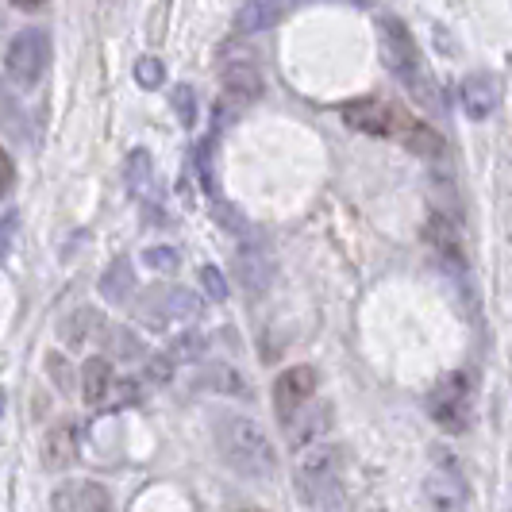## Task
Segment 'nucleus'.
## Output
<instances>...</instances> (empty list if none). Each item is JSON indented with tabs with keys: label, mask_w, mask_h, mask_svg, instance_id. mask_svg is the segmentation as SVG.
Wrapping results in <instances>:
<instances>
[{
	"label": "nucleus",
	"mask_w": 512,
	"mask_h": 512,
	"mask_svg": "<svg viewBox=\"0 0 512 512\" xmlns=\"http://www.w3.org/2000/svg\"><path fill=\"white\" fill-rule=\"evenodd\" d=\"M212 436H216L220 459L228 462L235 474H243L251 482H270L278 474V451L251 416H235V412L216 416Z\"/></svg>",
	"instance_id": "nucleus-1"
},
{
	"label": "nucleus",
	"mask_w": 512,
	"mask_h": 512,
	"mask_svg": "<svg viewBox=\"0 0 512 512\" xmlns=\"http://www.w3.org/2000/svg\"><path fill=\"white\" fill-rule=\"evenodd\" d=\"M343 120L362 135H378V139H401L412 154H424V158H439L443 154V135L432 131L428 124L405 116L401 108L385 101H355L343 108Z\"/></svg>",
	"instance_id": "nucleus-2"
},
{
	"label": "nucleus",
	"mask_w": 512,
	"mask_h": 512,
	"mask_svg": "<svg viewBox=\"0 0 512 512\" xmlns=\"http://www.w3.org/2000/svg\"><path fill=\"white\" fill-rule=\"evenodd\" d=\"M297 489L308 505L320 512H343V489H339V447L332 443H312L297 459Z\"/></svg>",
	"instance_id": "nucleus-3"
},
{
	"label": "nucleus",
	"mask_w": 512,
	"mask_h": 512,
	"mask_svg": "<svg viewBox=\"0 0 512 512\" xmlns=\"http://www.w3.org/2000/svg\"><path fill=\"white\" fill-rule=\"evenodd\" d=\"M382 54H385V66L393 70L397 81H405V89H409L412 97L420 104H432L436 108L439 97L436 89H432V81L424 77L420 70V51H416V39H412V31L397 16H385L382 24Z\"/></svg>",
	"instance_id": "nucleus-4"
},
{
	"label": "nucleus",
	"mask_w": 512,
	"mask_h": 512,
	"mask_svg": "<svg viewBox=\"0 0 512 512\" xmlns=\"http://www.w3.org/2000/svg\"><path fill=\"white\" fill-rule=\"evenodd\" d=\"M197 316H201L197 293L178 289V285H154V289H147V293L139 297V305H135V320H139L143 328H151V332H166V328L189 324V320H197Z\"/></svg>",
	"instance_id": "nucleus-5"
},
{
	"label": "nucleus",
	"mask_w": 512,
	"mask_h": 512,
	"mask_svg": "<svg viewBox=\"0 0 512 512\" xmlns=\"http://www.w3.org/2000/svg\"><path fill=\"white\" fill-rule=\"evenodd\" d=\"M47 62H51V39H47V31H39V27L20 31V35L8 43V54H4V70H8V77H12L20 89H31V85L43 77Z\"/></svg>",
	"instance_id": "nucleus-6"
},
{
	"label": "nucleus",
	"mask_w": 512,
	"mask_h": 512,
	"mask_svg": "<svg viewBox=\"0 0 512 512\" xmlns=\"http://www.w3.org/2000/svg\"><path fill=\"white\" fill-rule=\"evenodd\" d=\"M428 409H432V420H436L443 432H462L466 420H470V389H466V378L455 374L451 382H443L428 397Z\"/></svg>",
	"instance_id": "nucleus-7"
},
{
	"label": "nucleus",
	"mask_w": 512,
	"mask_h": 512,
	"mask_svg": "<svg viewBox=\"0 0 512 512\" xmlns=\"http://www.w3.org/2000/svg\"><path fill=\"white\" fill-rule=\"evenodd\" d=\"M312 393H316V370L312 366H289L274 382V412L282 416V424H289L297 412L305 409Z\"/></svg>",
	"instance_id": "nucleus-8"
},
{
	"label": "nucleus",
	"mask_w": 512,
	"mask_h": 512,
	"mask_svg": "<svg viewBox=\"0 0 512 512\" xmlns=\"http://www.w3.org/2000/svg\"><path fill=\"white\" fill-rule=\"evenodd\" d=\"M220 81H224V97L235 104H251L262 97V70H258L255 58H247V54L228 58L224 70H220Z\"/></svg>",
	"instance_id": "nucleus-9"
},
{
	"label": "nucleus",
	"mask_w": 512,
	"mask_h": 512,
	"mask_svg": "<svg viewBox=\"0 0 512 512\" xmlns=\"http://www.w3.org/2000/svg\"><path fill=\"white\" fill-rule=\"evenodd\" d=\"M51 512H112V497L101 482H66L54 489Z\"/></svg>",
	"instance_id": "nucleus-10"
},
{
	"label": "nucleus",
	"mask_w": 512,
	"mask_h": 512,
	"mask_svg": "<svg viewBox=\"0 0 512 512\" xmlns=\"http://www.w3.org/2000/svg\"><path fill=\"white\" fill-rule=\"evenodd\" d=\"M501 104V81L493 74H470L462 81V108L470 120H486Z\"/></svg>",
	"instance_id": "nucleus-11"
},
{
	"label": "nucleus",
	"mask_w": 512,
	"mask_h": 512,
	"mask_svg": "<svg viewBox=\"0 0 512 512\" xmlns=\"http://www.w3.org/2000/svg\"><path fill=\"white\" fill-rule=\"evenodd\" d=\"M424 501L432 505V512H462V505H466V486H462L459 474L436 470L424 482Z\"/></svg>",
	"instance_id": "nucleus-12"
},
{
	"label": "nucleus",
	"mask_w": 512,
	"mask_h": 512,
	"mask_svg": "<svg viewBox=\"0 0 512 512\" xmlns=\"http://www.w3.org/2000/svg\"><path fill=\"white\" fill-rule=\"evenodd\" d=\"M193 389L228 393V397H251V385H247V378H243L235 366H224V362H208L201 374H193Z\"/></svg>",
	"instance_id": "nucleus-13"
},
{
	"label": "nucleus",
	"mask_w": 512,
	"mask_h": 512,
	"mask_svg": "<svg viewBox=\"0 0 512 512\" xmlns=\"http://www.w3.org/2000/svg\"><path fill=\"white\" fill-rule=\"evenodd\" d=\"M235 274H239V282L247 293H266L270 289V278H274V266H270V258L262 247H243L239 258H235Z\"/></svg>",
	"instance_id": "nucleus-14"
},
{
	"label": "nucleus",
	"mask_w": 512,
	"mask_h": 512,
	"mask_svg": "<svg viewBox=\"0 0 512 512\" xmlns=\"http://www.w3.org/2000/svg\"><path fill=\"white\" fill-rule=\"evenodd\" d=\"M77 459V428L74 424H54L51 432L43 436V466L47 470H66Z\"/></svg>",
	"instance_id": "nucleus-15"
},
{
	"label": "nucleus",
	"mask_w": 512,
	"mask_h": 512,
	"mask_svg": "<svg viewBox=\"0 0 512 512\" xmlns=\"http://www.w3.org/2000/svg\"><path fill=\"white\" fill-rule=\"evenodd\" d=\"M285 16L282 0H247L239 12H235V31L243 35H255V31H266L274 27Z\"/></svg>",
	"instance_id": "nucleus-16"
},
{
	"label": "nucleus",
	"mask_w": 512,
	"mask_h": 512,
	"mask_svg": "<svg viewBox=\"0 0 512 512\" xmlns=\"http://www.w3.org/2000/svg\"><path fill=\"white\" fill-rule=\"evenodd\" d=\"M112 385H116V378H112V366H108V359H89L85 366H81V397L93 405V409H101L104 401H108V393H112Z\"/></svg>",
	"instance_id": "nucleus-17"
},
{
	"label": "nucleus",
	"mask_w": 512,
	"mask_h": 512,
	"mask_svg": "<svg viewBox=\"0 0 512 512\" xmlns=\"http://www.w3.org/2000/svg\"><path fill=\"white\" fill-rule=\"evenodd\" d=\"M131 293H135V270H131L128 258H116L101 274V297L112 305H124Z\"/></svg>",
	"instance_id": "nucleus-18"
},
{
	"label": "nucleus",
	"mask_w": 512,
	"mask_h": 512,
	"mask_svg": "<svg viewBox=\"0 0 512 512\" xmlns=\"http://www.w3.org/2000/svg\"><path fill=\"white\" fill-rule=\"evenodd\" d=\"M104 328H108V324H101V316H97L93 308H77L74 316H66V320H62L58 335H62V343H70V347H81V343H85V339H93V335L101 339Z\"/></svg>",
	"instance_id": "nucleus-19"
},
{
	"label": "nucleus",
	"mask_w": 512,
	"mask_h": 512,
	"mask_svg": "<svg viewBox=\"0 0 512 512\" xmlns=\"http://www.w3.org/2000/svg\"><path fill=\"white\" fill-rule=\"evenodd\" d=\"M285 428H289V443H293L297 451H305V447H312V439H320V432L328 428V409L320 405V409L297 412Z\"/></svg>",
	"instance_id": "nucleus-20"
},
{
	"label": "nucleus",
	"mask_w": 512,
	"mask_h": 512,
	"mask_svg": "<svg viewBox=\"0 0 512 512\" xmlns=\"http://www.w3.org/2000/svg\"><path fill=\"white\" fill-rule=\"evenodd\" d=\"M101 343L108 347V355H112V359L135 362V355H143V343H139L131 332H124V328H112V324L104 328Z\"/></svg>",
	"instance_id": "nucleus-21"
},
{
	"label": "nucleus",
	"mask_w": 512,
	"mask_h": 512,
	"mask_svg": "<svg viewBox=\"0 0 512 512\" xmlns=\"http://www.w3.org/2000/svg\"><path fill=\"white\" fill-rule=\"evenodd\" d=\"M205 351H208V335L193 328V332H181L178 339L170 343L166 355L174 362H197V359H205Z\"/></svg>",
	"instance_id": "nucleus-22"
},
{
	"label": "nucleus",
	"mask_w": 512,
	"mask_h": 512,
	"mask_svg": "<svg viewBox=\"0 0 512 512\" xmlns=\"http://www.w3.org/2000/svg\"><path fill=\"white\" fill-rule=\"evenodd\" d=\"M124 181H128L131 193H143L151 185V154L147 151H131L124 162Z\"/></svg>",
	"instance_id": "nucleus-23"
},
{
	"label": "nucleus",
	"mask_w": 512,
	"mask_h": 512,
	"mask_svg": "<svg viewBox=\"0 0 512 512\" xmlns=\"http://www.w3.org/2000/svg\"><path fill=\"white\" fill-rule=\"evenodd\" d=\"M170 104H174V112H178V120L185 128L197 124V89L193 85H174L170 89Z\"/></svg>",
	"instance_id": "nucleus-24"
},
{
	"label": "nucleus",
	"mask_w": 512,
	"mask_h": 512,
	"mask_svg": "<svg viewBox=\"0 0 512 512\" xmlns=\"http://www.w3.org/2000/svg\"><path fill=\"white\" fill-rule=\"evenodd\" d=\"M143 266L162 270V274H174V270L181 266L178 247H147V251H143Z\"/></svg>",
	"instance_id": "nucleus-25"
},
{
	"label": "nucleus",
	"mask_w": 512,
	"mask_h": 512,
	"mask_svg": "<svg viewBox=\"0 0 512 512\" xmlns=\"http://www.w3.org/2000/svg\"><path fill=\"white\" fill-rule=\"evenodd\" d=\"M428 239L436 243V247H439V251H443V255H447V258H455V262H459V266H462L459 243H455V231H451V224H443V220H432V224H428Z\"/></svg>",
	"instance_id": "nucleus-26"
},
{
	"label": "nucleus",
	"mask_w": 512,
	"mask_h": 512,
	"mask_svg": "<svg viewBox=\"0 0 512 512\" xmlns=\"http://www.w3.org/2000/svg\"><path fill=\"white\" fill-rule=\"evenodd\" d=\"M135 81H139L143 89H158V85L166 81V66L147 54V58H139V62H135Z\"/></svg>",
	"instance_id": "nucleus-27"
},
{
	"label": "nucleus",
	"mask_w": 512,
	"mask_h": 512,
	"mask_svg": "<svg viewBox=\"0 0 512 512\" xmlns=\"http://www.w3.org/2000/svg\"><path fill=\"white\" fill-rule=\"evenodd\" d=\"M135 401H139V385H135V382H116V385H112V393H108V401H104V409L116 412V409H124V405H135Z\"/></svg>",
	"instance_id": "nucleus-28"
},
{
	"label": "nucleus",
	"mask_w": 512,
	"mask_h": 512,
	"mask_svg": "<svg viewBox=\"0 0 512 512\" xmlns=\"http://www.w3.org/2000/svg\"><path fill=\"white\" fill-rule=\"evenodd\" d=\"M201 285L208 289L212 301H224V297H228V282H224V274H220L216 266H205V270H201Z\"/></svg>",
	"instance_id": "nucleus-29"
},
{
	"label": "nucleus",
	"mask_w": 512,
	"mask_h": 512,
	"mask_svg": "<svg viewBox=\"0 0 512 512\" xmlns=\"http://www.w3.org/2000/svg\"><path fill=\"white\" fill-rule=\"evenodd\" d=\"M174 366H178V362L170 359V355H154V359H151V378H154V382H170Z\"/></svg>",
	"instance_id": "nucleus-30"
},
{
	"label": "nucleus",
	"mask_w": 512,
	"mask_h": 512,
	"mask_svg": "<svg viewBox=\"0 0 512 512\" xmlns=\"http://www.w3.org/2000/svg\"><path fill=\"white\" fill-rule=\"evenodd\" d=\"M197 166H201V185H205L208 193H212V162H208V143L197 151Z\"/></svg>",
	"instance_id": "nucleus-31"
},
{
	"label": "nucleus",
	"mask_w": 512,
	"mask_h": 512,
	"mask_svg": "<svg viewBox=\"0 0 512 512\" xmlns=\"http://www.w3.org/2000/svg\"><path fill=\"white\" fill-rule=\"evenodd\" d=\"M12 189V158L0 151V197Z\"/></svg>",
	"instance_id": "nucleus-32"
},
{
	"label": "nucleus",
	"mask_w": 512,
	"mask_h": 512,
	"mask_svg": "<svg viewBox=\"0 0 512 512\" xmlns=\"http://www.w3.org/2000/svg\"><path fill=\"white\" fill-rule=\"evenodd\" d=\"M12 228H16V220H4V224H0V262H4V255H8V243H12Z\"/></svg>",
	"instance_id": "nucleus-33"
},
{
	"label": "nucleus",
	"mask_w": 512,
	"mask_h": 512,
	"mask_svg": "<svg viewBox=\"0 0 512 512\" xmlns=\"http://www.w3.org/2000/svg\"><path fill=\"white\" fill-rule=\"evenodd\" d=\"M12 4H16V8H24V12H35V8H43L47 0H12Z\"/></svg>",
	"instance_id": "nucleus-34"
},
{
	"label": "nucleus",
	"mask_w": 512,
	"mask_h": 512,
	"mask_svg": "<svg viewBox=\"0 0 512 512\" xmlns=\"http://www.w3.org/2000/svg\"><path fill=\"white\" fill-rule=\"evenodd\" d=\"M4 405H8V397H4V389H0V416H4Z\"/></svg>",
	"instance_id": "nucleus-35"
},
{
	"label": "nucleus",
	"mask_w": 512,
	"mask_h": 512,
	"mask_svg": "<svg viewBox=\"0 0 512 512\" xmlns=\"http://www.w3.org/2000/svg\"><path fill=\"white\" fill-rule=\"evenodd\" d=\"M347 4H359V8H366V4H374V0H347Z\"/></svg>",
	"instance_id": "nucleus-36"
},
{
	"label": "nucleus",
	"mask_w": 512,
	"mask_h": 512,
	"mask_svg": "<svg viewBox=\"0 0 512 512\" xmlns=\"http://www.w3.org/2000/svg\"><path fill=\"white\" fill-rule=\"evenodd\" d=\"M509 512H512V509H509Z\"/></svg>",
	"instance_id": "nucleus-37"
}]
</instances>
